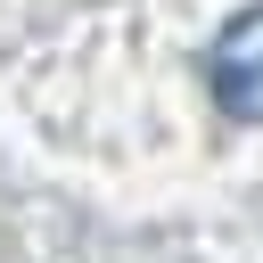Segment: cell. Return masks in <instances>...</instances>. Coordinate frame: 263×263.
<instances>
[{
	"label": "cell",
	"mask_w": 263,
	"mask_h": 263,
	"mask_svg": "<svg viewBox=\"0 0 263 263\" xmlns=\"http://www.w3.org/2000/svg\"><path fill=\"white\" fill-rule=\"evenodd\" d=\"M205 82H214V99H222L238 123H263V8H238V16L214 33Z\"/></svg>",
	"instance_id": "obj_1"
}]
</instances>
